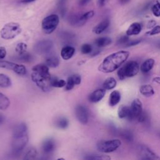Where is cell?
Returning <instances> with one entry per match:
<instances>
[{
    "label": "cell",
    "instance_id": "6da1fadb",
    "mask_svg": "<svg viewBox=\"0 0 160 160\" xmlns=\"http://www.w3.org/2000/svg\"><path fill=\"white\" fill-rule=\"evenodd\" d=\"M129 54V52L127 51H119L109 54L99 65V71L105 73L114 71L127 60Z\"/></svg>",
    "mask_w": 160,
    "mask_h": 160
},
{
    "label": "cell",
    "instance_id": "7a4b0ae2",
    "mask_svg": "<svg viewBox=\"0 0 160 160\" xmlns=\"http://www.w3.org/2000/svg\"><path fill=\"white\" fill-rule=\"evenodd\" d=\"M140 70V66L138 62L131 61L118 71V76L121 80L126 78H131L136 76Z\"/></svg>",
    "mask_w": 160,
    "mask_h": 160
},
{
    "label": "cell",
    "instance_id": "3957f363",
    "mask_svg": "<svg viewBox=\"0 0 160 160\" xmlns=\"http://www.w3.org/2000/svg\"><path fill=\"white\" fill-rule=\"evenodd\" d=\"M21 28L17 22H9L6 24L0 31L1 37L4 39H11L19 35L21 32Z\"/></svg>",
    "mask_w": 160,
    "mask_h": 160
},
{
    "label": "cell",
    "instance_id": "277c9868",
    "mask_svg": "<svg viewBox=\"0 0 160 160\" xmlns=\"http://www.w3.org/2000/svg\"><path fill=\"white\" fill-rule=\"evenodd\" d=\"M121 145V142L118 139H113L99 141L97 144V149L103 153H109L117 150Z\"/></svg>",
    "mask_w": 160,
    "mask_h": 160
},
{
    "label": "cell",
    "instance_id": "5b68a950",
    "mask_svg": "<svg viewBox=\"0 0 160 160\" xmlns=\"http://www.w3.org/2000/svg\"><path fill=\"white\" fill-rule=\"evenodd\" d=\"M59 22V19L57 14H50L44 18L42 21V29L46 34H51L56 29Z\"/></svg>",
    "mask_w": 160,
    "mask_h": 160
},
{
    "label": "cell",
    "instance_id": "8992f818",
    "mask_svg": "<svg viewBox=\"0 0 160 160\" xmlns=\"http://www.w3.org/2000/svg\"><path fill=\"white\" fill-rule=\"evenodd\" d=\"M31 80L39 87L42 91L48 92L51 89V86L50 84V80L46 79L36 72L32 71L31 74Z\"/></svg>",
    "mask_w": 160,
    "mask_h": 160
},
{
    "label": "cell",
    "instance_id": "52a82bcc",
    "mask_svg": "<svg viewBox=\"0 0 160 160\" xmlns=\"http://www.w3.org/2000/svg\"><path fill=\"white\" fill-rule=\"evenodd\" d=\"M28 142V134L12 136L11 146L12 151L17 153L21 151Z\"/></svg>",
    "mask_w": 160,
    "mask_h": 160
},
{
    "label": "cell",
    "instance_id": "ba28073f",
    "mask_svg": "<svg viewBox=\"0 0 160 160\" xmlns=\"http://www.w3.org/2000/svg\"><path fill=\"white\" fill-rule=\"evenodd\" d=\"M0 68L12 70L16 74L21 76L25 75L26 73V69L24 66L2 59H0Z\"/></svg>",
    "mask_w": 160,
    "mask_h": 160
},
{
    "label": "cell",
    "instance_id": "9c48e42d",
    "mask_svg": "<svg viewBox=\"0 0 160 160\" xmlns=\"http://www.w3.org/2000/svg\"><path fill=\"white\" fill-rule=\"evenodd\" d=\"M53 46V42L50 39H43L38 41L34 46L36 53L39 55L48 54Z\"/></svg>",
    "mask_w": 160,
    "mask_h": 160
},
{
    "label": "cell",
    "instance_id": "30bf717a",
    "mask_svg": "<svg viewBox=\"0 0 160 160\" xmlns=\"http://www.w3.org/2000/svg\"><path fill=\"white\" fill-rule=\"evenodd\" d=\"M138 156L142 160H159L160 156L144 145H141L138 148Z\"/></svg>",
    "mask_w": 160,
    "mask_h": 160
},
{
    "label": "cell",
    "instance_id": "8fae6325",
    "mask_svg": "<svg viewBox=\"0 0 160 160\" xmlns=\"http://www.w3.org/2000/svg\"><path fill=\"white\" fill-rule=\"evenodd\" d=\"M94 12L89 11L79 15H73L69 18V22L72 25L80 26L83 25L88 20L93 17Z\"/></svg>",
    "mask_w": 160,
    "mask_h": 160
},
{
    "label": "cell",
    "instance_id": "7c38bea8",
    "mask_svg": "<svg viewBox=\"0 0 160 160\" xmlns=\"http://www.w3.org/2000/svg\"><path fill=\"white\" fill-rule=\"evenodd\" d=\"M75 114L77 119L82 124H86L89 120V113L87 108L81 104H78L75 108Z\"/></svg>",
    "mask_w": 160,
    "mask_h": 160
},
{
    "label": "cell",
    "instance_id": "4fadbf2b",
    "mask_svg": "<svg viewBox=\"0 0 160 160\" xmlns=\"http://www.w3.org/2000/svg\"><path fill=\"white\" fill-rule=\"evenodd\" d=\"M131 114L129 120H132L138 118V116L142 112V105L141 101L139 99H134L131 103Z\"/></svg>",
    "mask_w": 160,
    "mask_h": 160
},
{
    "label": "cell",
    "instance_id": "5bb4252c",
    "mask_svg": "<svg viewBox=\"0 0 160 160\" xmlns=\"http://www.w3.org/2000/svg\"><path fill=\"white\" fill-rule=\"evenodd\" d=\"M56 148V142L53 138H48L42 142L41 149L43 153L46 155H49L52 153Z\"/></svg>",
    "mask_w": 160,
    "mask_h": 160
},
{
    "label": "cell",
    "instance_id": "9a60e30c",
    "mask_svg": "<svg viewBox=\"0 0 160 160\" xmlns=\"http://www.w3.org/2000/svg\"><path fill=\"white\" fill-rule=\"evenodd\" d=\"M32 71L36 72L37 73L39 74L40 75L42 76L43 77L46 78L48 79H51V75L49 71V67L46 64H39L37 65H35L32 68Z\"/></svg>",
    "mask_w": 160,
    "mask_h": 160
},
{
    "label": "cell",
    "instance_id": "2e32d148",
    "mask_svg": "<svg viewBox=\"0 0 160 160\" xmlns=\"http://www.w3.org/2000/svg\"><path fill=\"white\" fill-rule=\"evenodd\" d=\"M106 94L105 89H98L92 92L88 96V100L91 102L96 103L100 101Z\"/></svg>",
    "mask_w": 160,
    "mask_h": 160
},
{
    "label": "cell",
    "instance_id": "e0dca14e",
    "mask_svg": "<svg viewBox=\"0 0 160 160\" xmlns=\"http://www.w3.org/2000/svg\"><path fill=\"white\" fill-rule=\"evenodd\" d=\"M75 52V48L69 45L64 46L61 51V56L64 60H68L71 59Z\"/></svg>",
    "mask_w": 160,
    "mask_h": 160
},
{
    "label": "cell",
    "instance_id": "ac0fdd59",
    "mask_svg": "<svg viewBox=\"0 0 160 160\" xmlns=\"http://www.w3.org/2000/svg\"><path fill=\"white\" fill-rule=\"evenodd\" d=\"M110 21L108 19H105L98 24L92 29V31L96 34H99L104 32L109 26Z\"/></svg>",
    "mask_w": 160,
    "mask_h": 160
},
{
    "label": "cell",
    "instance_id": "d6986e66",
    "mask_svg": "<svg viewBox=\"0 0 160 160\" xmlns=\"http://www.w3.org/2000/svg\"><path fill=\"white\" fill-rule=\"evenodd\" d=\"M142 30V26L139 22H133L131 24L129 27L128 28L126 34L128 36H132V35H138L141 32Z\"/></svg>",
    "mask_w": 160,
    "mask_h": 160
},
{
    "label": "cell",
    "instance_id": "ffe728a7",
    "mask_svg": "<svg viewBox=\"0 0 160 160\" xmlns=\"http://www.w3.org/2000/svg\"><path fill=\"white\" fill-rule=\"evenodd\" d=\"M155 61L154 59L149 58L145 60L140 66V70L143 73H148L149 72L154 65Z\"/></svg>",
    "mask_w": 160,
    "mask_h": 160
},
{
    "label": "cell",
    "instance_id": "44dd1931",
    "mask_svg": "<svg viewBox=\"0 0 160 160\" xmlns=\"http://www.w3.org/2000/svg\"><path fill=\"white\" fill-rule=\"evenodd\" d=\"M130 114H131L130 107H128L125 105H121L119 107V109L118 111V115L120 119L128 118V119H129Z\"/></svg>",
    "mask_w": 160,
    "mask_h": 160
},
{
    "label": "cell",
    "instance_id": "7402d4cb",
    "mask_svg": "<svg viewBox=\"0 0 160 160\" xmlns=\"http://www.w3.org/2000/svg\"><path fill=\"white\" fill-rule=\"evenodd\" d=\"M139 91L142 95L146 97L152 96L155 93L154 88L150 84L142 85L139 88Z\"/></svg>",
    "mask_w": 160,
    "mask_h": 160
},
{
    "label": "cell",
    "instance_id": "603a6c76",
    "mask_svg": "<svg viewBox=\"0 0 160 160\" xmlns=\"http://www.w3.org/2000/svg\"><path fill=\"white\" fill-rule=\"evenodd\" d=\"M59 64V59L56 55L49 54L46 58V64L50 68H56Z\"/></svg>",
    "mask_w": 160,
    "mask_h": 160
},
{
    "label": "cell",
    "instance_id": "cb8c5ba5",
    "mask_svg": "<svg viewBox=\"0 0 160 160\" xmlns=\"http://www.w3.org/2000/svg\"><path fill=\"white\" fill-rule=\"evenodd\" d=\"M121 100V93L118 91H113L111 92L109 96V105L114 106L118 104Z\"/></svg>",
    "mask_w": 160,
    "mask_h": 160
},
{
    "label": "cell",
    "instance_id": "d4e9b609",
    "mask_svg": "<svg viewBox=\"0 0 160 160\" xmlns=\"http://www.w3.org/2000/svg\"><path fill=\"white\" fill-rule=\"evenodd\" d=\"M112 42V40L109 37H100L96 39L94 43L98 48H103L109 45Z\"/></svg>",
    "mask_w": 160,
    "mask_h": 160
},
{
    "label": "cell",
    "instance_id": "484cf974",
    "mask_svg": "<svg viewBox=\"0 0 160 160\" xmlns=\"http://www.w3.org/2000/svg\"><path fill=\"white\" fill-rule=\"evenodd\" d=\"M55 126L60 129H66L69 126V121L65 117H59L55 121Z\"/></svg>",
    "mask_w": 160,
    "mask_h": 160
},
{
    "label": "cell",
    "instance_id": "4316f807",
    "mask_svg": "<svg viewBox=\"0 0 160 160\" xmlns=\"http://www.w3.org/2000/svg\"><path fill=\"white\" fill-rule=\"evenodd\" d=\"M50 84L51 87L62 88V87H65L66 82L63 79H60L56 76H51V78L50 79Z\"/></svg>",
    "mask_w": 160,
    "mask_h": 160
},
{
    "label": "cell",
    "instance_id": "83f0119b",
    "mask_svg": "<svg viewBox=\"0 0 160 160\" xmlns=\"http://www.w3.org/2000/svg\"><path fill=\"white\" fill-rule=\"evenodd\" d=\"M116 84H117L116 80L114 78L110 77V78H107L104 81V82H103L102 86H103L104 89H107V90H110V89L114 88L116 87Z\"/></svg>",
    "mask_w": 160,
    "mask_h": 160
},
{
    "label": "cell",
    "instance_id": "f1b7e54d",
    "mask_svg": "<svg viewBox=\"0 0 160 160\" xmlns=\"http://www.w3.org/2000/svg\"><path fill=\"white\" fill-rule=\"evenodd\" d=\"M10 105L9 98L4 94L0 92V109L6 110Z\"/></svg>",
    "mask_w": 160,
    "mask_h": 160
},
{
    "label": "cell",
    "instance_id": "f546056e",
    "mask_svg": "<svg viewBox=\"0 0 160 160\" xmlns=\"http://www.w3.org/2000/svg\"><path fill=\"white\" fill-rule=\"evenodd\" d=\"M11 85L10 78L4 74H0V87L8 88Z\"/></svg>",
    "mask_w": 160,
    "mask_h": 160
},
{
    "label": "cell",
    "instance_id": "4dcf8cb0",
    "mask_svg": "<svg viewBox=\"0 0 160 160\" xmlns=\"http://www.w3.org/2000/svg\"><path fill=\"white\" fill-rule=\"evenodd\" d=\"M27 48H28V46L26 43L19 42L16 46L15 51L18 55H21V54H22L26 52Z\"/></svg>",
    "mask_w": 160,
    "mask_h": 160
},
{
    "label": "cell",
    "instance_id": "1f68e13d",
    "mask_svg": "<svg viewBox=\"0 0 160 160\" xmlns=\"http://www.w3.org/2000/svg\"><path fill=\"white\" fill-rule=\"evenodd\" d=\"M37 154L38 153L36 149L34 148H31L29 149H28L26 152L24 157V159H33L36 157Z\"/></svg>",
    "mask_w": 160,
    "mask_h": 160
},
{
    "label": "cell",
    "instance_id": "d6a6232c",
    "mask_svg": "<svg viewBox=\"0 0 160 160\" xmlns=\"http://www.w3.org/2000/svg\"><path fill=\"white\" fill-rule=\"evenodd\" d=\"M18 59L21 61L25 62H28L32 61V60L33 59V57L31 54L25 52L22 54L18 55Z\"/></svg>",
    "mask_w": 160,
    "mask_h": 160
},
{
    "label": "cell",
    "instance_id": "836d02e7",
    "mask_svg": "<svg viewBox=\"0 0 160 160\" xmlns=\"http://www.w3.org/2000/svg\"><path fill=\"white\" fill-rule=\"evenodd\" d=\"M92 51V47L89 44H84L81 47V52L84 54H88Z\"/></svg>",
    "mask_w": 160,
    "mask_h": 160
},
{
    "label": "cell",
    "instance_id": "e575fe53",
    "mask_svg": "<svg viewBox=\"0 0 160 160\" xmlns=\"http://www.w3.org/2000/svg\"><path fill=\"white\" fill-rule=\"evenodd\" d=\"M85 159H102V160H108L110 159L111 158L108 156L104 155H89L84 158Z\"/></svg>",
    "mask_w": 160,
    "mask_h": 160
},
{
    "label": "cell",
    "instance_id": "d590c367",
    "mask_svg": "<svg viewBox=\"0 0 160 160\" xmlns=\"http://www.w3.org/2000/svg\"><path fill=\"white\" fill-rule=\"evenodd\" d=\"M151 11L154 16L156 17H160V2H156L151 7Z\"/></svg>",
    "mask_w": 160,
    "mask_h": 160
},
{
    "label": "cell",
    "instance_id": "8d00e7d4",
    "mask_svg": "<svg viewBox=\"0 0 160 160\" xmlns=\"http://www.w3.org/2000/svg\"><path fill=\"white\" fill-rule=\"evenodd\" d=\"M75 85L76 84L74 82V80H73L72 76H70L67 79L66 84V86H65V89L66 91H70V90H71L72 89L74 88Z\"/></svg>",
    "mask_w": 160,
    "mask_h": 160
},
{
    "label": "cell",
    "instance_id": "74e56055",
    "mask_svg": "<svg viewBox=\"0 0 160 160\" xmlns=\"http://www.w3.org/2000/svg\"><path fill=\"white\" fill-rule=\"evenodd\" d=\"M158 34H160V26L159 25L154 26L150 31L146 32V34L148 36H153Z\"/></svg>",
    "mask_w": 160,
    "mask_h": 160
},
{
    "label": "cell",
    "instance_id": "f35d334b",
    "mask_svg": "<svg viewBox=\"0 0 160 160\" xmlns=\"http://www.w3.org/2000/svg\"><path fill=\"white\" fill-rule=\"evenodd\" d=\"M121 136L124 139H126L128 141H131L133 139L132 134L128 130H125L122 131L121 133Z\"/></svg>",
    "mask_w": 160,
    "mask_h": 160
},
{
    "label": "cell",
    "instance_id": "ab89813d",
    "mask_svg": "<svg viewBox=\"0 0 160 160\" xmlns=\"http://www.w3.org/2000/svg\"><path fill=\"white\" fill-rule=\"evenodd\" d=\"M67 0H59L58 2V6L59 8V9L60 11V12L62 15H64L66 12L65 9V4Z\"/></svg>",
    "mask_w": 160,
    "mask_h": 160
},
{
    "label": "cell",
    "instance_id": "60d3db41",
    "mask_svg": "<svg viewBox=\"0 0 160 160\" xmlns=\"http://www.w3.org/2000/svg\"><path fill=\"white\" fill-rule=\"evenodd\" d=\"M129 41V36H128L127 34L126 35H124V36H121L118 40V42L117 43L118 44H126Z\"/></svg>",
    "mask_w": 160,
    "mask_h": 160
},
{
    "label": "cell",
    "instance_id": "b9f144b4",
    "mask_svg": "<svg viewBox=\"0 0 160 160\" xmlns=\"http://www.w3.org/2000/svg\"><path fill=\"white\" fill-rule=\"evenodd\" d=\"M138 121L139 122H144L147 121L148 119V115L145 112H142L141 113V114L138 116V118H137Z\"/></svg>",
    "mask_w": 160,
    "mask_h": 160
},
{
    "label": "cell",
    "instance_id": "7bdbcfd3",
    "mask_svg": "<svg viewBox=\"0 0 160 160\" xmlns=\"http://www.w3.org/2000/svg\"><path fill=\"white\" fill-rule=\"evenodd\" d=\"M141 42V39H134V40H131L126 44V46L127 47H130V46H136L138 44H139Z\"/></svg>",
    "mask_w": 160,
    "mask_h": 160
},
{
    "label": "cell",
    "instance_id": "ee69618b",
    "mask_svg": "<svg viewBox=\"0 0 160 160\" xmlns=\"http://www.w3.org/2000/svg\"><path fill=\"white\" fill-rule=\"evenodd\" d=\"M73 80H74V82L75 83L76 85H78L81 83V76L79 74H72L71 75Z\"/></svg>",
    "mask_w": 160,
    "mask_h": 160
},
{
    "label": "cell",
    "instance_id": "f6af8a7d",
    "mask_svg": "<svg viewBox=\"0 0 160 160\" xmlns=\"http://www.w3.org/2000/svg\"><path fill=\"white\" fill-rule=\"evenodd\" d=\"M6 56V49L4 47H0V59H3Z\"/></svg>",
    "mask_w": 160,
    "mask_h": 160
},
{
    "label": "cell",
    "instance_id": "bcb514c9",
    "mask_svg": "<svg viewBox=\"0 0 160 160\" xmlns=\"http://www.w3.org/2000/svg\"><path fill=\"white\" fill-rule=\"evenodd\" d=\"M156 21H151L148 24V28H152L154 26H155Z\"/></svg>",
    "mask_w": 160,
    "mask_h": 160
},
{
    "label": "cell",
    "instance_id": "7dc6e473",
    "mask_svg": "<svg viewBox=\"0 0 160 160\" xmlns=\"http://www.w3.org/2000/svg\"><path fill=\"white\" fill-rule=\"evenodd\" d=\"M91 0H80L79 1V4L81 6H84L86 4H87L88 3H89V2Z\"/></svg>",
    "mask_w": 160,
    "mask_h": 160
},
{
    "label": "cell",
    "instance_id": "c3c4849f",
    "mask_svg": "<svg viewBox=\"0 0 160 160\" xmlns=\"http://www.w3.org/2000/svg\"><path fill=\"white\" fill-rule=\"evenodd\" d=\"M107 1H108V0H98L99 6H103L105 4V3Z\"/></svg>",
    "mask_w": 160,
    "mask_h": 160
},
{
    "label": "cell",
    "instance_id": "681fc988",
    "mask_svg": "<svg viewBox=\"0 0 160 160\" xmlns=\"http://www.w3.org/2000/svg\"><path fill=\"white\" fill-rule=\"evenodd\" d=\"M152 80H153L154 82H156V83L160 84V77H159V76L155 77V78H153Z\"/></svg>",
    "mask_w": 160,
    "mask_h": 160
},
{
    "label": "cell",
    "instance_id": "f907efd6",
    "mask_svg": "<svg viewBox=\"0 0 160 160\" xmlns=\"http://www.w3.org/2000/svg\"><path fill=\"white\" fill-rule=\"evenodd\" d=\"M119 1L121 4H125L128 3L131 0H119Z\"/></svg>",
    "mask_w": 160,
    "mask_h": 160
},
{
    "label": "cell",
    "instance_id": "816d5d0a",
    "mask_svg": "<svg viewBox=\"0 0 160 160\" xmlns=\"http://www.w3.org/2000/svg\"><path fill=\"white\" fill-rule=\"evenodd\" d=\"M34 1H36V0H21V2H23V3H29V2H33Z\"/></svg>",
    "mask_w": 160,
    "mask_h": 160
},
{
    "label": "cell",
    "instance_id": "f5cc1de1",
    "mask_svg": "<svg viewBox=\"0 0 160 160\" xmlns=\"http://www.w3.org/2000/svg\"><path fill=\"white\" fill-rule=\"evenodd\" d=\"M158 46H159V48H160V41L158 42Z\"/></svg>",
    "mask_w": 160,
    "mask_h": 160
},
{
    "label": "cell",
    "instance_id": "db71d44e",
    "mask_svg": "<svg viewBox=\"0 0 160 160\" xmlns=\"http://www.w3.org/2000/svg\"><path fill=\"white\" fill-rule=\"evenodd\" d=\"M159 137H160V132H159Z\"/></svg>",
    "mask_w": 160,
    "mask_h": 160
}]
</instances>
